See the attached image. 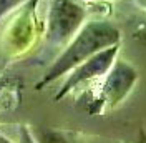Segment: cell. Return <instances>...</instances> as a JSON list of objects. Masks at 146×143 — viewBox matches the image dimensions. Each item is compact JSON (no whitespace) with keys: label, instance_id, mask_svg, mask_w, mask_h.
Wrapping results in <instances>:
<instances>
[{"label":"cell","instance_id":"7a4b0ae2","mask_svg":"<svg viewBox=\"0 0 146 143\" xmlns=\"http://www.w3.org/2000/svg\"><path fill=\"white\" fill-rule=\"evenodd\" d=\"M138 77V70L133 65H129L126 60L116 58L108 73L105 75V80L100 85L98 93L91 98L88 113L98 115L116 108L136 85Z\"/></svg>","mask_w":146,"mask_h":143},{"label":"cell","instance_id":"8992f818","mask_svg":"<svg viewBox=\"0 0 146 143\" xmlns=\"http://www.w3.org/2000/svg\"><path fill=\"white\" fill-rule=\"evenodd\" d=\"M25 0H0V18L5 17L9 12H12L13 9L20 7Z\"/></svg>","mask_w":146,"mask_h":143},{"label":"cell","instance_id":"30bf717a","mask_svg":"<svg viewBox=\"0 0 146 143\" xmlns=\"http://www.w3.org/2000/svg\"><path fill=\"white\" fill-rule=\"evenodd\" d=\"M0 143H13V142H10L9 138H5L3 135H0Z\"/></svg>","mask_w":146,"mask_h":143},{"label":"cell","instance_id":"9c48e42d","mask_svg":"<svg viewBox=\"0 0 146 143\" xmlns=\"http://www.w3.org/2000/svg\"><path fill=\"white\" fill-rule=\"evenodd\" d=\"M133 3L136 5L138 9H141L146 12V0H133Z\"/></svg>","mask_w":146,"mask_h":143},{"label":"cell","instance_id":"6da1fadb","mask_svg":"<svg viewBox=\"0 0 146 143\" xmlns=\"http://www.w3.org/2000/svg\"><path fill=\"white\" fill-rule=\"evenodd\" d=\"M121 43L119 28L108 20H88L76 32V35L63 47L62 53L55 58L42 80L35 83V90H43L46 85L68 75L73 68L86 62L95 53Z\"/></svg>","mask_w":146,"mask_h":143},{"label":"cell","instance_id":"277c9868","mask_svg":"<svg viewBox=\"0 0 146 143\" xmlns=\"http://www.w3.org/2000/svg\"><path fill=\"white\" fill-rule=\"evenodd\" d=\"M119 45L121 43H116L113 47H108V48L101 50L98 53H95L91 58H88L86 62H83L82 65H78L76 68H73L68 73V78L63 82V85L56 92L55 100L60 102L62 98H65L68 93H72L73 90H76L78 87L105 77L108 73V70L111 68V65L115 63V60L118 58Z\"/></svg>","mask_w":146,"mask_h":143},{"label":"cell","instance_id":"ba28073f","mask_svg":"<svg viewBox=\"0 0 146 143\" xmlns=\"http://www.w3.org/2000/svg\"><path fill=\"white\" fill-rule=\"evenodd\" d=\"M20 143H36L35 140H33V135L28 130L27 125L20 126Z\"/></svg>","mask_w":146,"mask_h":143},{"label":"cell","instance_id":"52a82bcc","mask_svg":"<svg viewBox=\"0 0 146 143\" xmlns=\"http://www.w3.org/2000/svg\"><path fill=\"white\" fill-rule=\"evenodd\" d=\"M133 38L136 40L139 45H143V47H146V23H143V25H139V27L133 32Z\"/></svg>","mask_w":146,"mask_h":143},{"label":"cell","instance_id":"3957f363","mask_svg":"<svg viewBox=\"0 0 146 143\" xmlns=\"http://www.w3.org/2000/svg\"><path fill=\"white\" fill-rule=\"evenodd\" d=\"M85 18L86 10L76 0H52L46 17V43L65 47L83 27Z\"/></svg>","mask_w":146,"mask_h":143},{"label":"cell","instance_id":"5b68a950","mask_svg":"<svg viewBox=\"0 0 146 143\" xmlns=\"http://www.w3.org/2000/svg\"><path fill=\"white\" fill-rule=\"evenodd\" d=\"M32 135L36 143H82L80 135L68 130H55V128L40 126V128H35Z\"/></svg>","mask_w":146,"mask_h":143},{"label":"cell","instance_id":"8fae6325","mask_svg":"<svg viewBox=\"0 0 146 143\" xmlns=\"http://www.w3.org/2000/svg\"><path fill=\"white\" fill-rule=\"evenodd\" d=\"M103 2H106V0H103Z\"/></svg>","mask_w":146,"mask_h":143}]
</instances>
